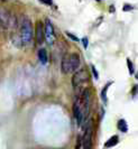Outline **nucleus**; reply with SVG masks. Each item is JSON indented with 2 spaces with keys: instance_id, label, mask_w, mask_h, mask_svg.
Returning a JSON list of instances; mask_svg holds the SVG:
<instances>
[{
  "instance_id": "nucleus-1",
  "label": "nucleus",
  "mask_w": 138,
  "mask_h": 149,
  "mask_svg": "<svg viewBox=\"0 0 138 149\" xmlns=\"http://www.w3.org/2000/svg\"><path fill=\"white\" fill-rule=\"evenodd\" d=\"M19 37H20V42L24 45H27L31 43V38H33V28H31V22L27 17H23L22 18V22H20V28H19Z\"/></svg>"
},
{
  "instance_id": "nucleus-2",
  "label": "nucleus",
  "mask_w": 138,
  "mask_h": 149,
  "mask_svg": "<svg viewBox=\"0 0 138 149\" xmlns=\"http://www.w3.org/2000/svg\"><path fill=\"white\" fill-rule=\"evenodd\" d=\"M89 79V75H88V72L85 70H80L74 73L73 77H72V85L73 88H79L81 84H83L84 82L88 81Z\"/></svg>"
},
{
  "instance_id": "nucleus-3",
  "label": "nucleus",
  "mask_w": 138,
  "mask_h": 149,
  "mask_svg": "<svg viewBox=\"0 0 138 149\" xmlns=\"http://www.w3.org/2000/svg\"><path fill=\"white\" fill-rule=\"evenodd\" d=\"M92 132H93V129H92V120H90L88 122V126L85 129L84 136L82 138V146L83 149H91L92 148Z\"/></svg>"
},
{
  "instance_id": "nucleus-4",
  "label": "nucleus",
  "mask_w": 138,
  "mask_h": 149,
  "mask_svg": "<svg viewBox=\"0 0 138 149\" xmlns=\"http://www.w3.org/2000/svg\"><path fill=\"white\" fill-rule=\"evenodd\" d=\"M35 39H36V44L37 45H42L45 40L44 25L39 20L36 22V27H35Z\"/></svg>"
},
{
  "instance_id": "nucleus-5",
  "label": "nucleus",
  "mask_w": 138,
  "mask_h": 149,
  "mask_svg": "<svg viewBox=\"0 0 138 149\" xmlns=\"http://www.w3.org/2000/svg\"><path fill=\"white\" fill-rule=\"evenodd\" d=\"M10 18L11 15L6 8H0V27L3 29H8L10 25Z\"/></svg>"
},
{
  "instance_id": "nucleus-6",
  "label": "nucleus",
  "mask_w": 138,
  "mask_h": 149,
  "mask_svg": "<svg viewBox=\"0 0 138 149\" xmlns=\"http://www.w3.org/2000/svg\"><path fill=\"white\" fill-rule=\"evenodd\" d=\"M44 30H45V39L48 42V44H53L55 40V35H54V28L53 25L49 19L45 20V26H44Z\"/></svg>"
},
{
  "instance_id": "nucleus-7",
  "label": "nucleus",
  "mask_w": 138,
  "mask_h": 149,
  "mask_svg": "<svg viewBox=\"0 0 138 149\" xmlns=\"http://www.w3.org/2000/svg\"><path fill=\"white\" fill-rule=\"evenodd\" d=\"M70 65H71V72L77 71L80 66V56L77 53H73L70 55Z\"/></svg>"
},
{
  "instance_id": "nucleus-8",
  "label": "nucleus",
  "mask_w": 138,
  "mask_h": 149,
  "mask_svg": "<svg viewBox=\"0 0 138 149\" xmlns=\"http://www.w3.org/2000/svg\"><path fill=\"white\" fill-rule=\"evenodd\" d=\"M61 68L62 72L64 74H68V73H71V65H70V55L69 54H65L62 58V63H61Z\"/></svg>"
},
{
  "instance_id": "nucleus-9",
  "label": "nucleus",
  "mask_w": 138,
  "mask_h": 149,
  "mask_svg": "<svg viewBox=\"0 0 138 149\" xmlns=\"http://www.w3.org/2000/svg\"><path fill=\"white\" fill-rule=\"evenodd\" d=\"M119 142V138H118V136H112L109 140H108L107 142H106V148H111V147H114V146H116L117 143Z\"/></svg>"
},
{
  "instance_id": "nucleus-10",
  "label": "nucleus",
  "mask_w": 138,
  "mask_h": 149,
  "mask_svg": "<svg viewBox=\"0 0 138 149\" xmlns=\"http://www.w3.org/2000/svg\"><path fill=\"white\" fill-rule=\"evenodd\" d=\"M38 60L40 61L42 64H46L47 63V53L44 48L38 51Z\"/></svg>"
},
{
  "instance_id": "nucleus-11",
  "label": "nucleus",
  "mask_w": 138,
  "mask_h": 149,
  "mask_svg": "<svg viewBox=\"0 0 138 149\" xmlns=\"http://www.w3.org/2000/svg\"><path fill=\"white\" fill-rule=\"evenodd\" d=\"M118 129H119L120 131H123V132H127V131H128V126H127L126 120L121 119L118 121Z\"/></svg>"
},
{
  "instance_id": "nucleus-12",
  "label": "nucleus",
  "mask_w": 138,
  "mask_h": 149,
  "mask_svg": "<svg viewBox=\"0 0 138 149\" xmlns=\"http://www.w3.org/2000/svg\"><path fill=\"white\" fill-rule=\"evenodd\" d=\"M110 84H111V83H108L107 86H106V88H103L102 93H101V97H102V100H103L105 102H107V90H108V86H109Z\"/></svg>"
},
{
  "instance_id": "nucleus-13",
  "label": "nucleus",
  "mask_w": 138,
  "mask_h": 149,
  "mask_svg": "<svg viewBox=\"0 0 138 149\" xmlns=\"http://www.w3.org/2000/svg\"><path fill=\"white\" fill-rule=\"evenodd\" d=\"M127 64H128V68H129V73H130V74H134V72H135V71H134V66H132V63H131V61L129 60V58L127 60Z\"/></svg>"
},
{
  "instance_id": "nucleus-14",
  "label": "nucleus",
  "mask_w": 138,
  "mask_h": 149,
  "mask_svg": "<svg viewBox=\"0 0 138 149\" xmlns=\"http://www.w3.org/2000/svg\"><path fill=\"white\" fill-rule=\"evenodd\" d=\"M66 35H68V37H70L71 39H73V40H75V42H79V38L75 37L73 34H71V33H69V31H66Z\"/></svg>"
},
{
  "instance_id": "nucleus-15",
  "label": "nucleus",
  "mask_w": 138,
  "mask_h": 149,
  "mask_svg": "<svg viewBox=\"0 0 138 149\" xmlns=\"http://www.w3.org/2000/svg\"><path fill=\"white\" fill-rule=\"evenodd\" d=\"M91 68H92V71H93V75H94V77H95V80H98V79H99V74H98V72H97V70H95V67L93 66V65H91Z\"/></svg>"
},
{
  "instance_id": "nucleus-16",
  "label": "nucleus",
  "mask_w": 138,
  "mask_h": 149,
  "mask_svg": "<svg viewBox=\"0 0 138 149\" xmlns=\"http://www.w3.org/2000/svg\"><path fill=\"white\" fill-rule=\"evenodd\" d=\"M39 2L45 3V5H47V6H51V5L53 3V1H52V0H39Z\"/></svg>"
},
{
  "instance_id": "nucleus-17",
  "label": "nucleus",
  "mask_w": 138,
  "mask_h": 149,
  "mask_svg": "<svg viewBox=\"0 0 138 149\" xmlns=\"http://www.w3.org/2000/svg\"><path fill=\"white\" fill-rule=\"evenodd\" d=\"M81 145H82V138H79V140L77 142V146H75V149L81 148Z\"/></svg>"
},
{
  "instance_id": "nucleus-18",
  "label": "nucleus",
  "mask_w": 138,
  "mask_h": 149,
  "mask_svg": "<svg viewBox=\"0 0 138 149\" xmlns=\"http://www.w3.org/2000/svg\"><path fill=\"white\" fill-rule=\"evenodd\" d=\"M123 10H125V11H129V10H132V6H129V5H125V6H123Z\"/></svg>"
},
{
  "instance_id": "nucleus-19",
  "label": "nucleus",
  "mask_w": 138,
  "mask_h": 149,
  "mask_svg": "<svg viewBox=\"0 0 138 149\" xmlns=\"http://www.w3.org/2000/svg\"><path fill=\"white\" fill-rule=\"evenodd\" d=\"M82 42H83V46H84V48H86L88 46H89V42H88V38L84 37L82 39Z\"/></svg>"
},
{
  "instance_id": "nucleus-20",
  "label": "nucleus",
  "mask_w": 138,
  "mask_h": 149,
  "mask_svg": "<svg viewBox=\"0 0 138 149\" xmlns=\"http://www.w3.org/2000/svg\"><path fill=\"white\" fill-rule=\"evenodd\" d=\"M110 13H115V6H110Z\"/></svg>"
},
{
  "instance_id": "nucleus-21",
  "label": "nucleus",
  "mask_w": 138,
  "mask_h": 149,
  "mask_svg": "<svg viewBox=\"0 0 138 149\" xmlns=\"http://www.w3.org/2000/svg\"><path fill=\"white\" fill-rule=\"evenodd\" d=\"M97 1H101V0H97Z\"/></svg>"
}]
</instances>
